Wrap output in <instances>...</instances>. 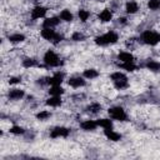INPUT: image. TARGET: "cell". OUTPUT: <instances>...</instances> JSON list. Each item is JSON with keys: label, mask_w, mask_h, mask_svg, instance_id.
<instances>
[{"label": "cell", "mask_w": 160, "mask_h": 160, "mask_svg": "<svg viewBox=\"0 0 160 160\" xmlns=\"http://www.w3.org/2000/svg\"><path fill=\"white\" fill-rule=\"evenodd\" d=\"M118 39H119V36H118V34H116L115 31H108L106 34H104V35H101V36H98V38L95 39V42H96L98 45L104 46V45H108V44H114V42H116Z\"/></svg>", "instance_id": "obj_1"}, {"label": "cell", "mask_w": 160, "mask_h": 160, "mask_svg": "<svg viewBox=\"0 0 160 160\" xmlns=\"http://www.w3.org/2000/svg\"><path fill=\"white\" fill-rule=\"evenodd\" d=\"M141 39L148 45H156L160 41V34H158L156 31H152V30H146L142 32Z\"/></svg>", "instance_id": "obj_2"}, {"label": "cell", "mask_w": 160, "mask_h": 160, "mask_svg": "<svg viewBox=\"0 0 160 160\" xmlns=\"http://www.w3.org/2000/svg\"><path fill=\"white\" fill-rule=\"evenodd\" d=\"M44 62L48 65V66H58L59 65V58L58 55L52 51V50H49L45 52L44 55Z\"/></svg>", "instance_id": "obj_3"}, {"label": "cell", "mask_w": 160, "mask_h": 160, "mask_svg": "<svg viewBox=\"0 0 160 160\" xmlns=\"http://www.w3.org/2000/svg\"><path fill=\"white\" fill-rule=\"evenodd\" d=\"M109 114H110V116H111L112 119L119 120V121H122V120L126 119V114H125L124 109L120 108V106H115V108L109 109Z\"/></svg>", "instance_id": "obj_4"}, {"label": "cell", "mask_w": 160, "mask_h": 160, "mask_svg": "<svg viewBox=\"0 0 160 160\" xmlns=\"http://www.w3.org/2000/svg\"><path fill=\"white\" fill-rule=\"evenodd\" d=\"M50 135H51V138H60V136L65 138V136L69 135V129L62 128V126H59V128H55V129L51 131Z\"/></svg>", "instance_id": "obj_5"}, {"label": "cell", "mask_w": 160, "mask_h": 160, "mask_svg": "<svg viewBox=\"0 0 160 160\" xmlns=\"http://www.w3.org/2000/svg\"><path fill=\"white\" fill-rule=\"evenodd\" d=\"M46 14V9L42 8V6H36L31 10V18L32 19H40V18H44Z\"/></svg>", "instance_id": "obj_6"}, {"label": "cell", "mask_w": 160, "mask_h": 160, "mask_svg": "<svg viewBox=\"0 0 160 160\" xmlns=\"http://www.w3.org/2000/svg\"><path fill=\"white\" fill-rule=\"evenodd\" d=\"M69 85L72 86V88H80V86L85 85V80L80 76H75V78H71L69 80Z\"/></svg>", "instance_id": "obj_7"}, {"label": "cell", "mask_w": 160, "mask_h": 160, "mask_svg": "<svg viewBox=\"0 0 160 160\" xmlns=\"http://www.w3.org/2000/svg\"><path fill=\"white\" fill-rule=\"evenodd\" d=\"M24 96V90L21 89H12L9 91V99L11 100H19Z\"/></svg>", "instance_id": "obj_8"}, {"label": "cell", "mask_w": 160, "mask_h": 160, "mask_svg": "<svg viewBox=\"0 0 160 160\" xmlns=\"http://www.w3.org/2000/svg\"><path fill=\"white\" fill-rule=\"evenodd\" d=\"M55 31L51 29V28H44L42 30H41V36L44 38V39H46V40H52L54 39V36H55Z\"/></svg>", "instance_id": "obj_9"}, {"label": "cell", "mask_w": 160, "mask_h": 160, "mask_svg": "<svg viewBox=\"0 0 160 160\" xmlns=\"http://www.w3.org/2000/svg\"><path fill=\"white\" fill-rule=\"evenodd\" d=\"M62 79H64V74L56 72L54 76L49 78L48 82H49V84H51V85H60V84H61V81H62Z\"/></svg>", "instance_id": "obj_10"}, {"label": "cell", "mask_w": 160, "mask_h": 160, "mask_svg": "<svg viewBox=\"0 0 160 160\" xmlns=\"http://www.w3.org/2000/svg\"><path fill=\"white\" fill-rule=\"evenodd\" d=\"M105 135H106L108 139H110V140H112V141H118V140H120V138H121L120 134L112 131L111 129H105Z\"/></svg>", "instance_id": "obj_11"}, {"label": "cell", "mask_w": 160, "mask_h": 160, "mask_svg": "<svg viewBox=\"0 0 160 160\" xmlns=\"http://www.w3.org/2000/svg\"><path fill=\"white\" fill-rule=\"evenodd\" d=\"M111 16H112V14H111V11L109 9H105V10H102L99 14V19L101 21H110L111 20Z\"/></svg>", "instance_id": "obj_12"}, {"label": "cell", "mask_w": 160, "mask_h": 160, "mask_svg": "<svg viewBox=\"0 0 160 160\" xmlns=\"http://www.w3.org/2000/svg\"><path fill=\"white\" fill-rule=\"evenodd\" d=\"M118 58H119V60H121L122 62H132V60H134V56H132L130 52H120Z\"/></svg>", "instance_id": "obj_13"}, {"label": "cell", "mask_w": 160, "mask_h": 160, "mask_svg": "<svg viewBox=\"0 0 160 160\" xmlns=\"http://www.w3.org/2000/svg\"><path fill=\"white\" fill-rule=\"evenodd\" d=\"M96 126H98V122H95L92 120H86V121L81 122V128L84 130H94Z\"/></svg>", "instance_id": "obj_14"}, {"label": "cell", "mask_w": 160, "mask_h": 160, "mask_svg": "<svg viewBox=\"0 0 160 160\" xmlns=\"http://www.w3.org/2000/svg\"><path fill=\"white\" fill-rule=\"evenodd\" d=\"M58 24H59L58 18H48L46 20H44V28H52L56 26Z\"/></svg>", "instance_id": "obj_15"}, {"label": "cell", "mask_w": 160, "mask_h": 160, "mask_svg": "<svg viewBox=\"0 0 160 160\" xmlns=\"http://www.w3.org/2000/svg\"><path fill=\"white\" fill-rule=\"evenodd\" d=\"M138 10H139V5H138L136 2L130 1V2L126 4V12H129V14H134V12H136Z\"/></svg>", "instance_id": "obj_16"}, {"label": "cell", "mask_w": 160, "mask_h": 160, "mask_svg": "<svg viewBox=\"0 0 160 160\" xmlns=\"http://www.w3.org/2000/svg\"><path fill=\"white\" fill-rule=\"evenodd\" d=\"M49 92H50L52 96H60V95L64 92V90H62V88H61L60 85H52V88L49 90Z\"/></svg>", "instance_id": "obj_17"}, {"label": "cell", "mask_w": 160, "mask_h": 160, "mask_svg": "<svg viewBox=\"0 0 160 160\" xmlns=\"http://www.w3.org/2000/svg\"><path fill=\"white\" fill-rule=\"evenodd\" d=\"M96 122H98V125L102 126L104 129H111V128H112V122H111L110 119H100V120H98Z\"/></svg>", "instance_id": "obj_18"}, {"label": "cell", "mask_w": 160, "mask_h": 160, "mask_svg": "<svg viewBox=\"0 0 160 160\" xmlns=\"http://www.w3.org/2000/svg\"><path fill=\"white\" fill-rule=\"evenodd\" d=\"M46 104L50 105V106H60L61 105V99H60V96H52L46 101Z\"/></svg>", "instance_id": "obj_19"}, {"label": "cell", "mask_w": 160, "mask_h": 160, "mask_svg": "<svg viewBox=\"0 0 160 160\" xmlns=\"http://www.w3.org/2000/svg\"><path fill=\"white\" fill-rule=\"evenodd\" d=\"M111 80L114 81V82H118V81H122V80H128L126 79V76L124 75V74H121V72H114V74H111Z\"/></svg>", "instance_id": "obj_20"}, {"label": "cell", "mask_w": 160, "mask_h": 160, "mask_svg": "<svg viewBox=\"0 0 160 160\" xmlns=\"http://www.w3.org/2000/svg\"><path fill=\"white\" fill-rule=\"evenodd\" d=\"M98 75H99V72H98L95 69H88V70L84 71V76L88 78V79H94V78H96Z\"/></svg>", "instance_id": "obj_21"}, {"label": "cell", "mask_w": 160, "mask_h": 160, "mask_svg": "<svg viewBox=\"0 0 160 160\" xmlns=\"http://www.w3.org/2000/svg\"><path fill=\"white\" fill-rule=\"evenodd\" d=\"M60 18H61V20L71 21V20H72V14H71L69 10H62V11L60 12Z\"/></svg>", "instance_id": "obj_22"}, {"label": "cell", "mask_w": 160, "mask_h": 160, "mask_svg": "<svg viewBox=\"0 0 160 160\" xmlns=\"http://www.w3.org/2000/svg\"><path fill=\"white\" fill-rule=\"evenodd\" d=\"M146 66H148V69H150V70H152V71L160 70V62L154 61V60H150V61L146 64Z\"/></svg>", "instance_id": "obj_23"}, {"label": "cell", "mask_w": 160, "mask_h": 160, "mask_svg": "<svg viewBox=\"0 0 160 160\" xmlns=\"http://www.w3.org/2000/svg\"><path fill=\"white\" fill-rule=\"evenodd\" d=\"M25 39V36L22 35V34H14V35H10L9 36V40L11 41V42H20V41H22Z\"/></svg>", "instance_id": "obj_24"}, {"label": "cell", "mask_w": 160, "mask_h": 160, "mask_svg": "<svg viewBox=\"0 0 160 160\" xmlns=\"http://www.w3.org/2000/svg\"><path fill=\"white\" fill-rule=\"evenodd\" d=\"M148 6H149V9H151V10H158V9L160 8V0H149Z\"/></svg>", "instance_id": "obj_25"}, {"label": "cell", "mask_w": 160, "mask_h": 160, "mask_svg": "<svg viewBox=\"0 0 160 160\" xmlns=\"http://www.w3.org/2000/svg\"><path fill=\"white\" fill-rule=\"evenodd\" d=\"M88 110H89L91 114H96V112H99V111L101 110V106H100L99 104H91V105L88 108Z\"/></svg>", "instance_id": "obj_26"}, {"label": "cell", "mask_w": 160, "mask_h": 160, "mask_svg": "<svg viewBox=\"0 0 160 160\" xmlns=\"http://www.w3.org/2000/svg\"><path fill=\"white\" fill-rule=\"evenodd\" d=\"M89 16H90V12L89 11H86V10H79V18H80L81 21H86Z\"/></svg>", "instance_id": "obj_27"}, {"label": "cell", "mask_w": 160, "mask_h": 160, "mask_svg": "<svg viewBox=\"0 0 160 160\" xmlns=\"http://www.w3.org/2000/svg\"><path fill=\"white\" fill-rule=\"evenodd\" d=\"M22 65H24L25 68H31V66H35L36 62H35V60H32V59H25V60L22 61Z\"/></svg>", "instance_id": "obj_28"}, {"label": "cell", "mask_w": 160, "mask_h": 160, "mask_svg": "<svg viewBox=\"0 0 160 160\" xmlns=\"http://www.w3.org/2000/svg\"><path fill=\"white\" fill-rule=\"evenodd\" d=\"M121 68H124V69H126L128 71H134L135 69H136V66L132 64V62H124L122 65H121Z\"/></svg>", "instance_id": "obj_29"}, {"label": "cell", "mask_w": 160, "mask_h": 160, "mask_svg": "<svg viewBox=\"0 0 160 160\" xmlns=\"http://www.w3.org/2000/svg\"><path fill=\"white\" fill-rule=\"evenodd\" d=\"M50 116V112L49 111H40L38 115H36V118L39 119V120H45V119H48Z\"/></svg>", "instance_id": "obj_30"}, {"label": "cell", "mask_w": 160, "mask_h": 160, "mask_svg": "<svg viewBox=\"0 0 160 160\" xmlns=\"http://www.w3.org/2000/svg\"><path fill=\"white\" fill-rule=\"evenodd\" d=\"M10 132L16 134V135H19V134H24V129L20 128V126H12V128L10 129Z\"/></svg>", "instance_id": "obj_31"}, {"label": "cell", "mask_w": 160, "mask_h": 160, "mask_svg": "<svg viewBox=\"0 0 160 160\" xmlns=\"http://www.w3.org/2000/svg\"><path fill=\"white\" fill-rule=\"evenodd\" d=\"M82 39H84V35L80 34V32H74V34H72V40L79 41V40H82Z\"/></svg>", "instance_id": "obj_32"}, {"label": "cell", "mask_w": 160, "mask_h": 160, "mask_svg": "<svg viewBox=\"0 0 160 160\" xmlns=\"http://www.w3.org/2000/svg\"><path fill=\"white\" fill-rule=\"evenodd\" d=\"M54 42H59L60 40H61V35L60 34H55V36H54Z\"/></svg>", "instance_id": "obj_33"}, {"label": "cell", "mask_w": 160, "mask_h": 160, "mask_svg": "<svg viewBox=\"0 0 160 160\" xmlns=\"http://www.w3.org/2000/svg\"><path fill=\"white\" fill-rule=\"evenodd\" d=\"M20 81V79L19 78H11L10 80H9V82L10 84H16V82H19Z\"/></svg>", "instance_id": "obj_34"}]
</instances>
